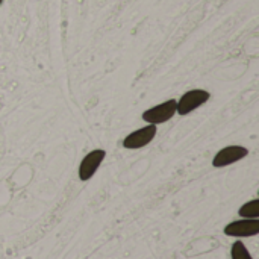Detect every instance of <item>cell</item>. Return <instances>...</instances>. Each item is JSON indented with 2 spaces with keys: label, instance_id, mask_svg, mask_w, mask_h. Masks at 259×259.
<instances>
[{
  "label": "cell",
  "instance_id": "obj_1",
  "mask_svg": "<svg viewBox=\"0 0 259 259\" xmlns=\"http://www.w3.org/2000/svg\"><path fill=\"white\" fill-rule=\"evenodd\" d=\"M211 94L205 90H191L187 91L179 102H176V112L179 115H187L197 109L199 106L205 105L209 100Z\"/></svg>",
  "mask_w": 259,
  "mask_h": 259
},
{
  "label": "cell",
  "instance_id": "obj_2",
  "mask_svg": "<svg viewBox=\"0 0 259 259\" xmlns=\"http://www.w3.org/2000/svg\"><path fill=\"white\" fill-rule=\"evenodd\" d=\"M175 114H176V100L170 99L161 105H156L147 109L143 114V120L149 124H161V123L168 121Z\"/></svg>",
  "mask_w": 259,
  "mask_h": 259
},
{
  "label": "cell",
  "instance_id": "obj_3",
  "mask_svg": "<svg viewBox=\"0 0 259 259\" xmlns=\"http://www.w3.org/2000/svg\"><path fill=\"white\" fill-rule=\"evenodd\" d=\"M156 124H147L143 129H138L132 134H129L124 140H123V147L124 149H141L144 146H147L150 141H153V138L156 137Z\"/></svg>",
  "mask_w": 259,
  "mask_h": 259
},
{
  "label": "cell",
  "instance_id": "obj_4",
  "mask_svg": "<svg viewBox=\"0 0 259 259\" xmlns=\"http://www.w3.org/2000/svg\"><path fill=\"white\" fill-rule=\"evenodd\" d=\"M225 234L228 237H238V238L255 237L259 234V220L258 219H243V220L232 222L225 228Z\"/></svg>",
  "mask_w": 259,
  "mask_h": 259
},
{
  "label": "cell",
  "instance_id": "obj_5",
  "mask_svg": "<svg viewBox=\"0 0 259 259\" xmlns=\"http://www.w3.org/2000/svg\"><path fill=\"white\" fill-rule=\"evenodd\" d=\"M249 155V150L243 146H228L225 149H222L212 159V165L215 168L220 167H228L234 162L241 161L243 158H246Z\"/></svg>",
  "mask_w": 259,
  "mask_h": 259
},
{
  "label": "cell",
  "instance_id": "obj_6",
  "mask_svg": "<svg viewBox=\"0 0 259 259\" xmlns=\"http://www.w3.org/2000/svg\"><path fill=\"white\" fill-rule=\"evenodd\" d=\"M106 156V152L102 150V149H96L93 152H90L80 162V167H79V179L82 182H87L90 181L94 173L97 171V168L100 167L102 161L105 159Z\"/></svg>",
  "mask_w": 259,
  "mask_h": 259
},
{
  "label": "cell",
  "instance_id": "obj_7",
  "mask_svg": "<svg viewBox=\"0 0 259 259\" xmlns=\"http://www.w3.org/2000/svg\"><path fill=\"white\" fill-rule=\"evenodd\" d=\"M240 217L243 219H258L259 217V199L250 200L247 203H244L240 211H238Z\"/></svg>",
  "mask_w": 259,
  "mask_h": 259
},
{
  "label": "cell",
  "instance_id": "obj_8",
  "mask_svg": "<svg viewBox=\"0 0 259 259\" xmlns=\"http://www.w3.org/2000/svg\"><path fill=\"white\" fill-rule=\"evenodd\" d=\"M231 256H232V259H253L252 255L249 253V250L246 249L244 243H241V241H235L232 244Z\"/></svg>",
  "mask_w": 259,
  "mask_h": 259
},
{
  "label": "cell",
  "instance_id": "obj_9",
  "mask_svg": "<svg viewBox=\"0 0 259 259\" xmlns=\"http://www.w3.org/2000/svg\"><path fill=\"white\" fill-rule=\"evenodd\" d=\"M2 2H3V0H0V5H2Z\"/></svg>",
  "mask_w": 259,
  "mask_h": 259
}]
</instances>
